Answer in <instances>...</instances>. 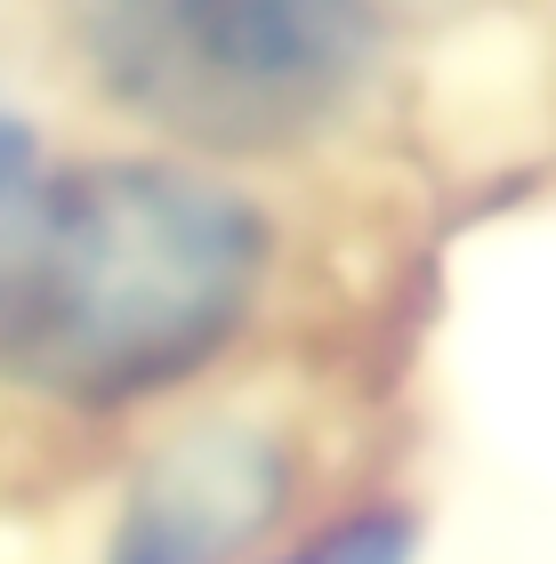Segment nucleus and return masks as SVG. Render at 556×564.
Listing matches in <instances>:
<instances>
[{
  "mask_svg": "<svg viewBox=\"0 0 556 564\" xmlns=\"http://www.w3.org/2000/svg\"><path fill=\"white\" fill-rule=\"evenodd\" d=\"M298 444L274 420L201 412L130 468L106 564H250L298 508Z\"/></svg>",
  "mask_w": 556,
  "mask_h": 564,
  "instance_id": "3",
  "label": "nucleus"
},
{
  "mask_svg": "<svg viewBox=\"0 0 556 564\" xmlns=\"http://www.w3.org/2000/svg\"><path fill=\"white\" fill-rule=\"evenodd\" d=\"M41 17L97 106L194 162L339 138L388 65L379 0H41Z\"/></svg>",
  "mask_w": 556,
  "mask_h": 564,
  "instance_id": "2",
  "label": "nucleus"
},
{
  "mask_svg": "<svg viewBox=\"0 0 556 564\" xmlns=\"http://www.w3.org/2000/svg\"><path fill=\"white\" fill-rule=\"evenodd\" d=\"M48 170H57V153H48L41 113H24V106H9V97H0V242L33 218Z\"/></svg>",
  "mask_w": 556,
  "mask_h": 564,
  "instance_id": "5",
  "label": "nucleus"
},
{
  "mask_svg": "<svg viewBox=\"0 0 556 564\" xmlns=\"http://www.w3.org/2000/svg\"><path fill=\"white\" fill-rule=\"evenodd\" d=\"M419 508L412 500H356L339 517H323L315 532H298L291 549L250 556V564H419Z\"/></svg>",
  "mask_w": 556,
  "mask_h": 564,
  "instance_id": "4",
  "label": "nucleus"
},
{
  "mask_svg": "<svg viewBox=\"0 0 556 564\" xmlns=\"http://www.w3.org/2000/svg\"><path fill=\"white\" fill-rule=\"evenodd\" d=\"M259 194L194 153L57 162L0 242V388L48 412H145L235 355L274 274Z\"/></svg>",
  "mask_w": 556,
  "mask_h": 564,
  "instance_id": "1",
  "label": "nucleus"
}]
</instances>
